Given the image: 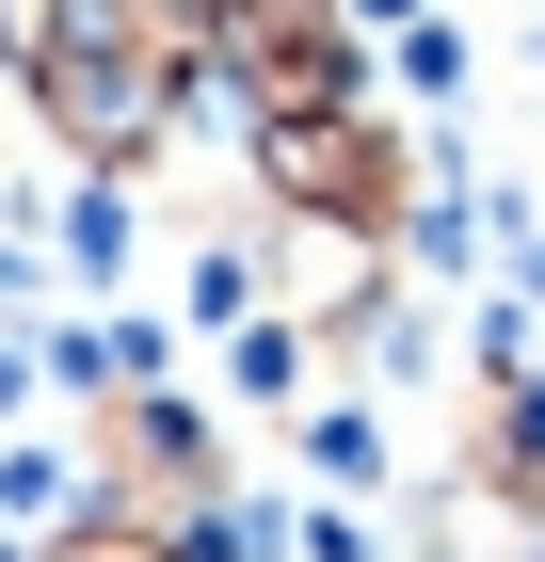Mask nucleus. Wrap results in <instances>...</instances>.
I'll return each instance as SVG.
<instances>
[{
  "label": "nucleus",
  "instance_id": "1",
  "mask_svg": "<svg viewBox=\"0 0 545 562\" xmlns=\"http://www.w3.org/2000/svg\"><path fill=\"white\" fill-rule=\"evenodd\" d=\"M193 0H65L48 16V48L16 65V97H33V130L65 145V161H113L145 177L177 145V113H193Z\"/></svg>",
  "mask_w": 545,
  "mask_h": 562
},
{
  "label": "nucleus",
  "instance_id": "2",
  "mask_svg": "<svg viewBox=\"0 0 545 562\" xmlns=\"http://www.w3.org/2000/svg\"><path fill=\"white\" fill-rule=\"evenodd\" d=\"M257 305H289L305 338H353L385 305V225H353V210H273L257 225Z\"/></svg>",
  "mask_w": 545,
  "mask_h": 562
},
{
  "label": "nucleus",
  "instance_id": "3",
  "mask_svg": "<svg viewBox=\"0 0 545 562\" xmlns=\"http://www.w3.org/2000/svg\"><path fill=\"white\" fill-rule=\"evenodd\" d=\"M128 225H145V210H128V177L81 161V177H65V210H48V241H65V273H81V290H113V273H128Z\"/></svg>",
  "mask_w": 545,
  "mask_h": 562
},
{
  "label": "nucleus",
  "instance_id": "4",
  "mask_svg": "<svg viewBox=\"0 0 545 562\" xmlns=\"http://www.w3.org/2000/svg\"><path fill=\"white\" fill-rule=\"evenodd\" d=\"M225 370H241V402H305V370H321V338H305L289 305H241V322H225Z\"/></svg>",
  "mask_w": 545,
  "mask_h": 562
},
{
  "label": "nucleus",
  "instance_id": "5",
  "mask_svg": "<svg viewBox=\"0 0 545 562\" xmlns=\"http://www.w3.org/2000/svg\"><path fill=\"white\" fill-rule=\"evenodd\" d=\"M305 467L370 498V482H385V418H370V402H305Z\"/></svg>",
  "mask_w": 545,
  "mask_h": 562
},
{
  "label": "nucleus",
  "instance_id": "6",
  "mask_svg": "<svg viewBox=\"0 0 545 562\" xmlns=\"http://www.w3.org/2000/svg\"><path fill=\"white\" fill-rule=\"evenodd\" d=\"M177 305H193V322H209V338H225V322H241V305H257V241H209V258L177 273Z\"/></svg>",
  "mask_w": 545,
  "mask_h": 562
},
{
  "label": "nucleus",
  "instance_id": "7",
  "mask_svg": "<svg viewBox=\"0 0 545 562\" xmlns=\"http://www.w3.org/2000/svg\"><path fill=\"white\" fill-rule=\"evenodd\" d=\"M401 81H418V97L465 81V33H450V16H401Z\"/></svg>",
  "mask_w": 545,
  "mask_h": 562
},
{
  "label": "nucleus",
  "instance_id": "8",
  "mask_svg": "<svg viewBox=\"0 0 545 562\" xmlns=\"http://www.w3.org/2000/svg\"><path fill=\"white\" fill-rule=\"evenodd\" d=\"M337 16H370V33H401V16H418V0H337Z\"/></svg>",
  "mask_w": 545,
  "mask_h": 562
}]
</instances>
